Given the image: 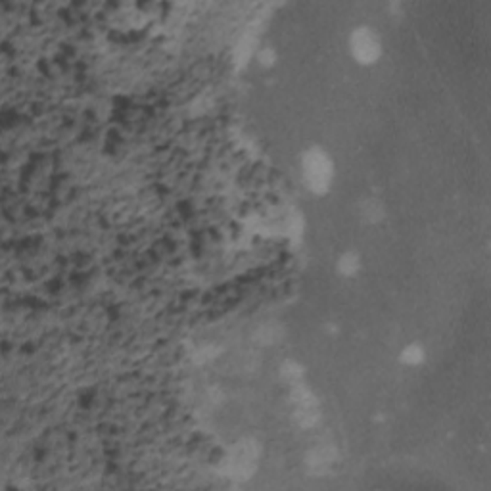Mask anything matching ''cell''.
Returning <instances> with one entry per match:
<instances>
[{
  "instance_id": "obj_1",
  "label": "cell",
  "mask_w": 491,
  "mask_h": 491,
  "mask_svg": "<svg viewBox=\"0 0 491 491\" xmlns=\"http://www.w3.org/2000/svg\"><path fill=\"white\" fill-rule=\"evenodd\" d=\"M305 179H309L311 186L322 190L330 179V164L322 154H309L305 159Z\"/></svg>"
},
{
  "instance_id": "obj_2",
  "label": "cell",
  "mask_w": 491,
  "mask_h": 491,
  "mask_svg": "<svg viewBox=\"0 0 491 491\" xmlns=\"http://www.w3.org/2000/svg\"><path fill=\"white\" fill-rule=\"evenodd\" d=\"M354 52L359 60L368 62V60H373L378 54V45H376V40L371 35L361 33L354 40Z\"/></svg>"
}]
</instances>
